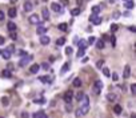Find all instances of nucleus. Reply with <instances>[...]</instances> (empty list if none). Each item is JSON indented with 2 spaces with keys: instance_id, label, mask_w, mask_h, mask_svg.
<instances>
[{
  "instance_id": "nucleus-1",
  "label": "nucleus",
  "mask_w": 136,
  "mask_h": 118,
  "mask_svg": "<svg viewBox=\"0 0 136 118\" xmlns=\"http://www.w3.org/2000/svg\"><path fill=\"white\" fill-rule=\"evenodd\" d=\"M81 113L84 114H87L88 112H90V98H88V96L84 94L83 98H81V107H80Z\"/></svg>"
},
{
  "instance_id": "nucleus-2",
  "label": "nucleus",
  "mask_w": 136,
  "mask_h": 118,
  "mask_svg": "<svg viewBox=\"0 0 136 118\" xmlns=\"http://www.w3.org/2000/svg\"><path fill=\"white\" fill-rule=\"evenodd\" d=\"M93 93L95 94H100L101 93V89H103V82H101L100 80H97V81H95L93 82Z\"/></svg>"
},
{
  "instance_id": "nucleus-3",
  "label": "nucleus",
  "mask_w": 136,
  "mask_h": 118,
  "mask_svg": "<svg viewBox=\"0 0 136 118\" xmlns=\"http://www.w3.org/2000/svg\"><path fill=\"white\" fill-rule=\"evenodd\" d=\"M32 56H28V55H26V56H23V58H21L20 61H19V66H20V68H23V66H26L27 64L29 62V61L32 60Z\"/></svg>"
},
{
  "instance_id": "nucleus-4",
  "label": "nucleus",
  "mask_w": 136,
  "mask_h": 118,
  "mask_svg": "<svg viewBox=\"0 0 136 118\" xmlns=\"http://www.w3.org/2000/svg\"><path fill=\"white\" fill-rule=\"evenodd\" d=\"M90 21L91 23H93L95 25H99V24H101V17L100 16H97V15H91V17H90Z\"/></svg>"
},
{
  "instance_id": "nucleus-5",
  "label": "nucleus",
  "mask_w": 136,
  "mask_h": 118,
  "mask_svg": "<svg viewBox=\"0 0 136 118\" xmlns=\"http://www.w3.org/2000/svg\"><path fill=\"white\" fill-rule=\"evenodd\" d=\"M29 23L31 24H40V17H39V15L33 13L29 16Z\"/></svg>"
},
{
  "instance_id": "nucleus-6",
  "label": "nucleus",
  "mask_w": 136,
  "mask_h": 118,
  "mask_svg": "<svg viewBox=\"0 0 136 118\" xmlns=\"http://www.w3.org/2000/svg\"><path fill=\"white\" fill-rule=\"evenodd\" d=\"M64 101H65L67 104H71L72 102V92L71 90H67L64 93Z\"/></svg>"
},
{
  "instance_id": "nucleus-7",
  "label": "nucleus",
  "mask_w": 136,
  "mask_h": 118,
  "mask_svg": "<svg viewBox=\"0 0 136 118\" xmlns=\"http://www.w3.org/2000/svg\"><path fill=\"white\" fill-rule=\"evenodd\" d=\"M130 76H131V66L127 64V65L124 66V72H123V77H124V78H128Z\"/></svg>"
},
{
  "instance_id": "nucleus-8",
  "label": "nucleus",
  "mask_w": 136,
  "mask_h": 118,
  "mask_svg": "<svg viewBox=\"0 0 136 118\" xmlns=\"http://www.w3.org/2000/svg\"><path fill=\"white\" fill-rule=\"evenodd\" d=\"M39 70H40V65H38V64H33V65L29 68V72H31L32 74H36Z\"/></svg>"
},
{
  "instance_id": "nucleus-9",
  "label": "nucleus",
  "mask_w": 136,
  "mask_h": 118,
  "mask_svg": "<svg viewBox=\"0 0 136 118\" xmlns=\"http://www.w3.org/2000/svg\"><path fill=\"white\" fill-rule=\"evenodd\" d=\"M7 29H8L9 32H15L16 29H18V27H16V24H15V23L8 21V24H7Z\"/></svg>"
},
{
  "instance_id": "nucleus-10",
  "label": "nucleus",
  "mask_w": 136,
  "mask_h": 118,
  "mask_svg": "<svg viewBox=\"0 0 136 118\" xmlns=\"http://www.w3.org/2000/svg\"><path fill=\"white\" fill-rule=\"evenodd\" d=\"M49 40H51V39H49L48 36H44V35L40 36V44H43V45H48Z\"/></svg>"
},
{
  "instance_id": "nucleus-11",
  "label": "nucleus",
  "mask_w": 136,
  "mask_h": 118,
  "mask_svg": "<svg viewBox=\"0 0 136 118\" xmlns=\"http://www.w3.org/2000/svg\"><path fill=\"white\" fill-rule=\"evenodd\" d=\"M47 31H48V29H47L45 27H43V25H39V27H38V29H36V33H38L39 36H41V35H44V33H45Z\"/></svg>"
},
{
  "instance_id": "nucleus-12",
  "label": "nucleus",
  "mask_w": 136,
  "mask_h": 118,
  "mask_svg": "<svg viewBox=\"0 0 136 118\" xmlns=\"http://www.w3.org/2000/svg\"><path fill=\"white\" fill-rule=\"evenodd\" d=\"M51 9H52L53 12H61V6L58 3H52L51 4Z\"/></svg>"
},
{
  "instance_id": "nucleus-13",
  "label": "nucleus",
  "mask_w": 136,
  "mask_h": 118,
  "mask_svg": "<svg viewBox=\"0 0 136 118\" xmlns=\"http://www.w3.org/2000/svg\"><path fill=\"white\" fill-rule=\"evenodd\" d=\"M39 81H40V82H44V84H49L52 81V78L49 77V76H41V77H39Z\"/></svg>"
},
{
  "instance_id": "nucleus-14",
  "label": "nucleus",
  "mask_w": 136,
  "mask_h": 118,
  "mask_svg": "<svg viewBox=\"0 0 136 118\" xmlns=\"http://www.w3.org/2000/svg\"><path fill=\"white\" fill-rule=\"evenodd\" d=\"M41 15H43V19H44V20H49V11H48V8H45V7H44V8L41 9Z\"/></svg>"
},
{
  "instance_id": "nucleus-15",
  "label": "nucleus",
  "mask_w": 136,
  "mask_h": 118,
  "mask_svg": "<svg viewBox=\"0 0 136 118\" xmlns=\"http://www.w3.org/2000/svg\"><path fill=\"white\" fill-rule=\"evenodd\" d=\"M16 15H18V11H16V8H13V7H12V8H9L8 9V16L9 17H16Z\"/></svg>"
},
{
  "instance_id": "nucleus-16",
  "label": "nucleus",
  "mask_w": 136,
  "mask_h": 118,
  "mask_svg": "<svg viewBox=\"0 0 136 118\" xmlns=\"http://www.w3.org/2000/svg\"><path fill=\"white\" fill-rule=\"evenodd\" d=\"M11 55H12V53L9 52L8 49H6V51H1V56L4 57V60H9V58H11Z\"/></svg>"
},
{
  "instance_id": "nucleus-17",
  "label": "nucleus",
  "mask_w": 136,
  "mask_h": 118,
  "mask_svg": "<svg viewBox=\"0 0 136 118\" xmlns=\"http://www.w3.org/2000/svg\"><path fill=\"white\" fill-rule=\"evenodd\" d=\"M107 100L111 101V102H115V101L117 100V96H116L115 93H108L107 94Z\"/></svg>"
},
{
  "instance_id": "nucleus-18",
  "label": "nucleus",
  "mask_w": 136,
  "mask_h": 118,
  "mask_svg": "<svg viewBox=\"0 0 136 118\" xmlns=\"http://www.w3.org/2000/svg\"><path fill=\"white\" fill-rule=\"evenodd\" d=\"M1 76H3L4 78H11L12 77V73L9 69H4L3 72H1Z\"/></svg>"
},
{
  "instance_id": "nucleus-19",
  "label": "nucleus",
  "mask_w": 136,
  "mask_h": 118,
  "mask_svg": "<svg viewBox=\"0 0 136 118\" xmlns=\"http://www.w3.org/2000/svg\"><path fill=\"white\" fill-rule=\"evenodd\" d=\"M78 45H79V49H87V46H88V43L87 41H79L78 43Z\"/></svg>"
},
{
  "instance_id": "nucleus-20",
  "label": "nucleus",
  "mask_w": 136,
  "mask_h": 118,
  "mask_svg": "<svg viewBox=\"0 0 136 118\" xmlns=\"http://www.w3.org/2000/svg\"><path fill=\"white\" fill-rule=\"evenodd\" d=\"M68 69H70V62H65L63 66H61V70H60L61 74H64L65 72H68Z\"/></svg>"
},
{
  "instance_id": "nucleus-21",
  "label": "nucleus",
  "mask_w": 136,
  "mask_h": 118,
  "mask_svg": "<svg viewBox=\"0 0 136 118\" xmlns=\"http://www.w3.org/2000/svg\"><path fill=\"white\" fill-rule=\"evenodd\" d=\"M58 28H59V31H61V32H67V31H68V29H67V28H68V25H67L65 23L59 24V27H58Z\"/></svg>"
},
{
  "instance_id": "nucleus-22",
  "label": "nucleus",
  "mask_w": 136,
  "mask_h": 118,
  "mask_svg": "<svg viewBox=\"0 0 136 118\" xmlns=\"http://www.w3.org/2000/svg\"><path fill=\"white\" fill-rule=\"evenodd\" d=\"M31 9H32V3L27 0L26 3H24V11H31Z\"/></svg>"
},
{
  "instance_id": "nucleus-23",
  "label": "nucleus",
  "mask_w": 136,
  "mask_h": 118,
  "mask_svg": "<svg viewBox=\"0 0 136 118\" xmlns=\"http://www.w3.org/2000/svg\"><path fill=\"white\" fill-rule=\"evenodd\" d=\"M73 86L75 88H80L81 86V80L79 77H76L75 80H73Z\"/></svg>"
},
{
  "instance_id": "nucleus-24",
  "label": "nucleus",
  "mask_w": 136,
  "mask_h": 118,
  "mask_svg": "<svg viewBox=\"0 0 136 118\" xmlns=\"http://www.w3.org/2000/svg\"><path fill=\"white\" fill-rule=\"evenodd\" d=\"M104 45H105V43L103 40H97L96 41V46H97V49H103L104 48Z\"/></svg>"
},
{
  "instance_id": "nucleus-25",
  "label": "nucleus",
  "mask_w": 136,
  "mask_h": 118,
  "mask_svg": "<svg viewBox=\"0 0 136 118\" xmlns=\"http://www.w3.org/2000/svg\"><path fill=\"white\" fill-rule=\"evenodd\" d=\"M125 8H128V9L133 8V1L132 0H125Z\"/></svg>"
},
{
  "instance_id": "nucleus-26",
  "label": "nucleus",
  "mask_w": 136,
  "mask_h": 118,
  "mask_svg": "<svg viewBox=\"0 0 136 118\" xmlns=\"http://www.w3.org/2000/svg\"><path fill=\"white\" fill-rule=\"evenodd\" d=\"M100 11H101V8H100L99 6L92 7V13H93V15H99V13H100Z\"/></svg>"
},
{
  "instance_id": "nucleus-27",
  "label": "nucleus",
  "mask_w": 136,
  "mask_h": 118,
  "mask_svg": "<svg viewBox=\"0 0 136 118\" xmlns=\"http://www.w3.org/2000/svg\"><path fill=\"white\" fill-rule=\"evenodd\" d=\"M113 112H115V114H122V106L120 105H115Z\"/></svg>"
},
{
  "instance_id": "nucleus-28",
  "label": "nucleus",
  "mask_w": 136,
  "mask_h": 118,
  "mask_svg": "<svg viewBox=\"0 0 136 118\" xmlns=\"http://www.w3.org/2000/svg\"><path fill=\"white\" fill-rule=\"evenodd\" d=\"M80 12H81L80 8H73L72 11H71V15H72V16H78V15H80Z\"/></svg>"
},
{
  "instance_id": "nucleus-29",
  "label": "nucleus",
  "mask_w": 136,
  "mask_h": 118,
  "mask_svg": "<svg viewBox=\"0 0 136 118\" xmlns=\"http://www.w3.org/2000/svg\"><path fill=\"white\" fill-rule=\"evenodd\" d=\"M1 104H3V106H8V105H9L8 97H1Z\"/></svg>"
},
{
  "instance_id": "nucleus-30",
  "label": "nucleus",
  "mask_w": 136,
  "mask_h": 118,
  "mask_svg": "<svg viewBox=\"0 0 136 118\" xmlns=\"http://www.w3.org/2000/svg\"><path fill=\"white\" fill-rule=\"evenodd\" d=\"M64 44H65V39L64 37H60L56 40V45H64Z\"/></svg>"
},
{
  "instance_id": "nucleus-31",
  "label": "nucleus",
  "mask_w": 136,
  "mask_h": 118,
  "mask_svg": "<svg viewBox=\"0 0 136 118\" xmlns=\"http://www.w3.org/2000/svg\"><path fill=\"white\" fill-rule=\"evenodd\" d=\"M44 117H45V115H44L43 112H38V113L33 114V118H44Z\"/></svg>"
},
{
  "instance_id": "nucleus-32",
  "label": "nucleus",
  "mask_w": 136,
  "mask_h": 118,
  "mask_svg": "<svg viewBox=\"0 0 136 118\" xmlns=\"http://www.w3.org/2000/svg\"><path fill=\"white\" fill-rule=\"evenodd\" d=\"M84 55H85V49H79V52L76 53V56H78L79 58H80V57H83Z\"/></svg>"
},
{
  "instance_id": "nucleus-33",
  "label": "nucleus",
  "mask_w": 136,
  "mask_h": 118,
  "mask_svg": "<svg viewBox=\"0 0 136 118\" xmlns=\"http://www.w3.org/2000/svg\"><path fill=\"white\" fill-rule=\"evenodd\" d=\"M83 96H84V93H83V92H79L78 94H76V101H79V102H80L81 98H83Z\"/></svg>"
},
{
  "instance_id": "nucleus-34",
  "label": "nucleus",
  "mask_w": 136,
  "mask_h": 118,
  "mask_svg": "<svg viewBox=\"0 0 136 118\" xmlns=\"http://www.w3.org/2000/svg\"><path fill=\"white\" fill-rule=\"evenodd\" d=\"M103 74H104L105 77H110V69H108V68H103Z\"/></svg>"
},
{
  "instance_id": "nucleus-35",
  "label": "nucleus",
  "mask_w": 136,
  "mask_h": 118,
  "mask_svg": "<svg viewBox=\"0 0 136 118\" xmlns=\"http://www.w3.org/2000/svg\"><path fill=\"white\" fill-rule=\"evenodd\" d=\"M103 65H104V60H99L97 62H96V66H97V68H103Z\"/></svg>"
},
{
  "instance_id": "nucleus-36",
  "label": "nucleus",
  "mask_w": 136,
  "mask_h": 118,
  "mask_svg": "<svg viewBox=\"0 0 136 118\" xmlns=\"http://www.w3.org/2000/svg\"><path fill=\"white\" fill-rule=\"evenodd\" d=\"M95 41H96V39L93 37V36H91V37L88 39V41H87V43H88V45H91V44H93Z\"/></svg>"
},
{
  "instance_id": "nucleus-37",
  "label": "nucleus",
  "mask_w": 136,
  "mask_h": 118,
  "mask_svg": "<svg viewBox=\"0 0 136 118\" xmlns=\"http://www.w3.org/2000/svg\"><path fill=\"white\" fill-rule=\"evenodd\" d=\"M117 24H112V25H111V32H116L117 31Z\"/></svg>"
},
{
  "instance_id": "nucleus-38",
  "label": "nucleus",
  "mask_w": 136,
  "mask_h": 118,
  "mask_svg": "<svg viewBox=\"0 0 136 118\" xmlns=\"http://www.w3.org/2000/svg\"><path fill=\"white\" fill-rule=\"evenodd\" d=\"M131 93H132V94H136V85L135 84L131 85Z\"/></svg>"
},
{
  "instance_id": "nucleus-39",
  "label": "nucleus",
  "mask_w": 136,
  "mask_h": 118,
  "mask_svg": "<svg viewBox=\"0 0 136 118\" xmlns=\"http://www.w3.org/2000/svg\"><path fill=\"white\" fill-rule=\"evenodd\" d=\"M44 102H45L44 98H41V100H35V104H38V105H41V104H44Z\"/></svg>"
},
{
  "instance_id": "nucleus-40",
  "label": "nucleus",
  "mask_w": 136,
  "mask_h": 118,
  "mask_svg": "<svg viewBox=\"0 0 136 118\" xmlns=\"http://www.w3.org/2000/svg\"><path fill=\"white\" fill-rule=\"evenodd\" d=\"M18 55L23 57V56H26V55H27V52H26V51H23V49H20V51H19V52H18Z\"/></svg>"
},
{
  "instance_id": "nucleus-41",
  "label": "nucleus",
  "mask_w": 136,
  "mask_h": 118,
  "mask_svg": "<svg viewBox=\"0 0 136 118\" xmlns=\"http://www.w3.org/2000/svg\"><path fill=\"white\" fill-rule=\"evenodd\" d=\"M65 53L67 55H71V53H72V48H71V46H67L65 48Z\"/></svg>"
},
{
  "instance_id": "nucleus-42",
  "label": "nucleus",
  "mask_w": 136,
  "mask_h": 118,
  "mask_svg": "<svg viewBox=\"0 0 136 118\" xmlns=\"http://www.w3.org/2000/svg\"><path fill=\"white\" fill-rule=\"evenodd\" d=\"M110 40H111V44H112V45L115 46V45H116V37H115V36H112V37H111Z\"/></svg>"
},
{
  "instance_id": "nucleus-43",
  "label": "nucleus",
  "mask_w": 136,
  "mask_h": 118,
  "mask_svg": "<svg viewBox=\"0 0 136 118\" xmlns=\"http://www.w3.org/2000/svg\"><path fill=\"white\" fill-rule=\"evenodd\" d=\"M112 16H113V19H117L119 16H120V12H119V11H115V12H113V15H112Z\"/></svg>"
},
{
  "instance_id": "nucleus-44",
  "label": "nucleus",
  "mask_w": 136,
  "mask_h": 118,
  "mask_svg": "<svg viewBox=\"0 0 136 118\" xmlns=\"http://www.w3.org/2000/svg\"><path fill=\"white\" fill-rule=\"evenodd\" d=\"M81 115H83V113H81V110L80 109H78V110H76V117H81Z\"/></svg>"
},
{
  "instance_id": "nucleus-45",
  "label": "nucleus",
  "mask_w": 136,
  "mask_h": 118,
  "mask_svg": "<svg viewBox=\"0 0 136 118\" xmlns=\"http://www.w3.org/2000/svg\"><path fill=\"white\" fill-rule=\"evenodd\" d=\"M3 20H4V12L0 11V21H3Z\"/></svg>"
},
{
  "instance_id": "nucleus-46",
  "label": "nucleus",
  "mask_w": 136,
  "mask_h": 118,
  "mask_svg": "<svg viewBox=\"0 0 136 118\" xmlns=\"http://www.w3.org/2000/svg\"><path fill=\"white\" fill-rule=\"evenodd\" d=\"M11 39L12 40H16V33L15 32H11Z\"/></svg>"
},
{
  "instance_id": "nucleus-47",
  "label": "nucleus",
  "mask_w": 136,
  "mask_h": 118,
  "mask_svg": "<svg viewBox=\"0 0 136 118\" xmlns=\"http://www.w3.org/2000/svg\"><path fill=\"white\" fill-rule=\"evenodd\" d=\"M7 49H8L9 52L12 53V52H13V49H15V46H13V45H9V46H8V48H7Z\"/></svg>"
},
{
  "instance_id": "nucleus-48",
  "label": "nucleus",
  "mask_w": 136,
  "mask_h": 118,
  "mask_svg": "<svg viewBox=\"0 0 136 118\" xmlns=\"http://www.w3.org/2000/svg\"><path fill=\"white\" fill-rule=\"evenodd\" d=\"M117 78H119L117 74H116V73H113V74H112V80H113V81H117Z\"/></svg>"
},
{
  "instance_id": "nucleus-49",
  "label": "nucleus",
  "mask_w": 136,
  "mask_h": 118,
  "mask_svg": "<svg viewBox=\"0 0 136 118\" xmlns=\"http://www.w3.org/2000/svg\"><path fill=\"white\" fill-rule=\"evenodd\" d=\"M4 41H6V40H4V37H3V36H0V45H3Z\"/></svg>"
},
{
  "instance_id": "nucleus-50",
  "label": "nucleus",
  "mask_w": 136,
  "mask_h": 118,
  "mask_svg": "<svg viewBox=\"0 0 136 118\" xmlns=\"http://www.w3.org/2000/svg\"><path fill=\"white\" fill-rule=\"evenodd\" d=\"M130 31H131V32H133V33H135V32H136V28H135V27L132 25V27H130Z\"/></svg>"
},
{
  "instance_id": "nucleus-51",
  "label": "nucleus",
  "mask_w": 136,
  "mask_h": 118,
  "mask_svg": "<svg viewBox=\"0 0 136 118\" xmlns=\"http://www.w3.org/2000/svg\"><path fill=\"white\" fill-rule=\"evenodd\" d=\"M21 117H23V118H29V115H28V113H23Z\"/></svg>"
},
{
  "instance_id": "nucleus-52",
  "label": "nucleus",
  "mask_w": 136,
  "mask_h": 118,
  "mask_svg": "<svg viewBox=\"0 0 136 118\" xmlns=\"http://www.w3.org/2000/svg\"><path fill=\"white\" fill-rule=\"evenodd\" d=\"M41 68H43V69H48V64H43V65H41Z\"/></svg>"
},
{
  "instance_id": "nucleus-53",
  "label": "nucleus",
  "mask_w": 136,
  "mask_h": 118,
  "mask_svg": "<svg viewBox=\"0 0 136 118\" xmlns=\"http://www.w3.org/2000/svg\"><path fill=\"white\" fill-rule=\"evenodd\" d=\"M61 3H63V6H67L68 4V0H61Z\"/></svg>"
},
{
  "instance_id": "nucleus-54",
  "label": "nucleus",
  "mask_w": 136,
  "mask_h": 118,
  "mask_svg": "<svg viewBox=\"0 0 136 118\" xmlns=\"http://www.w3.org/2000/svg\"><path fill=\"white\" fill-rule=\"evenodd\" d=\"M67 110H68V112H71V105L70 104H67Z\"/></svg>"
},
{
  "instance_id": "nucleus-55",
  "label": "nucleus",
  "mask_w": 136,
  "mask_h": 118,
  "mask_svg": "<svg viewBox=\"0 0 136 118\" xmlns=\"http://www.w3.org/2000/svg\"><path fill=\"white\" fill-rule=\"evenodd\" d=\"M16 1H18V0H11V3H16Z\"/></svg>"
},
{
  "instance_id": "nucleus-56",
  "label": "nucleus",
  "mask_w": 136,
  "mask_h": 118,
  "mask_svg": "<svg viewBox=\"0 0 136 118\" xmlns=\"http://www.w3.org/2000/svg\"><path fill=\"white\" fill-rule=\"evenodd\" d=\"M0 55H1V49H0Z\"/></svg>"
},
{
  "instance_id": "nucleus-57",
  "label": "nucleus",
  "mask_w": 136,
  "mask_h": 118,
  "mask_svg": "<svg viewBox=\"0 0 136 118\" xmlns=\"http://www.w3.org/2000/svg\"><path fill=\"white\" fill-rule=\"evenodd\" d=\"M43 1H47V0H43Z\"/></svg>"
},
{
  "instance_id": "nucleus-58",
  "label": "nucleus",
  "mask_w": 136,
  "mask_h": 118,
  "mask_svg": "<svg viewBox=\"0 0 136 118\" xmlns=\"http://www.w3.org/2000/svg\"><path fill=\"white\" fill-rule=\"evenodd\" d=\"M124 1H125V0H124Z\"/></svg>"
}]
</instances>
